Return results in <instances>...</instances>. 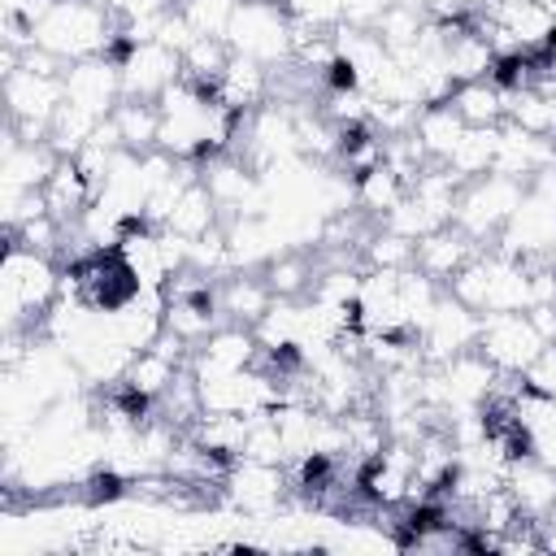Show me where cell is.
<instances>
[{
    "instance_id": "obj_1",
    "label": "cell",
    "mask_w": 556,
    "mask_h": 556,
    "mask_svg": "<svg viewBox=\"0 0 556 556\" xmlns=\"http://www.w3.org/2000/svg\"><path fill=\"white\" fill-rule=\"evenodd\" d=\"M117 30H126V22L96 0H52L35 22V48L56 52L61 61H87L104 56Z\"/></svg>"
},
{
    "instance_id": "obj_2",
    "label": "cell",
    "mask_w": 556,
    "mask_h": 556,
    "mask_svg": "<svg viewBox=\"0 0 556 556\" xmlns=\"http://www.w3.org/2000/svg\"><path fill=\"white\" fill-rule=\"evenodd\" d=\"M226 39L235 52L274 70L287 65L295 52V17L282 9V0H239Z\"/></svg>"
},
{
    "instance_id": "obj_3",
    "label": "cell",
    "mask_w": 556,
    "mask_h": 556,
    "mask_svg": "<svg viewBox=\"0 0 556 556\" xmlns=\"http://www.w3.org/2000/svg\"><path fill=\"white\" fill-rule=\"evenodd\" d=\"M222 486H226V504L235 513L269 521L291 504V465H269V460L239 456Z\"/></svg>"
},
{
    "instance_id": "obj_4",
    "label": "cell",
    "mask_w": 556,
    "mask_h": 556,
    "mask_svg": "<svg viewBox=\"0 0 556 556\" xmlns=\"http://www.w3.org/2000/svg\"><path fill=\"white\" fill-rule=\"evenodd\" d=\"M478 352L500 374H526L547 352V339L534 330V321L526 313H482Z\"/></svg>"
},
{
    "instance_id": "obj_5",
    "label": "cell",
    "mask_w": 556,
    "mask_h": 556,
    "mask_svg": "<svg viewBox=\"0 0 556 556\" xmlns=\"http://www.w3.org/2000/svg\"><path fill=\"white\" fill-rule=\"evenodd\" d=\"M478 330H482V313H473L469 304H460L456 295H439V304L430 308V317L421 321L417 330V343H421V361L430 365H443L469 348H478Z\"/></svg>"
},
{
    "instance_id": "obj_6",
    "label": "cell",
    "mask_w": 556,
    "mask_h": 556,
    "mask_svg": "<svg viewBox=\"0 0 556 556\" xmlns=\"http://www.w3.org/2000/svg\"><path fill=\"white\" fill-rule=\"evenodd\" d=\"M117 70H122V91L130 100H156L169 83L182 78V56L161 39H135L130 52L117 61Z\"/></svg>"
},
{
    "instance_id": "obj_7",
    "label": "cell",
    "mask_w": 556,
    "mask_h": 556,
    "mask_svg": "<svg viewBox=\"0 0 556 556\" xmlns=\"http://www.w3.org/2000/svg\"><path fill=\"white\" fill-rule=\"evenodd\" d=\"M65 100L78 104V109H87L91 117H109L126 100L117 61H109V56L70 61V70H65Z\"/></svg>"
},
{
    "instance_id": "obj_8",
    "label": "cell",
    "mask_w": 556,
    "mask_h": 556,
    "mask_svg": "<svg viewBox=\"0 0 556 556\" xmlns=\"http://www.w3.org/2000/svg\"><path fill=\"white\" fill-rule=\"evenodd\" d=\"M256 356H261V343H256L252 326L222 321V326L191 352V374H239V369H252Z\"/></svg>"
},
{
    "instance_id": "obj_9",
    "label": "cell",
    "mask_w": 556,
    "mask_h": 556,
    "mask_svg": "<svg viewBox=\"0 0 556 556\" xmlns=\"http://www.w3.org/2000/svg\"><path fill=\"white\" fill-rule=\"evenodd\" d=\"M478 252H482V243H478V239H469V235L452 222V226H439V230H430V235H421V239H417L413 265H417L421 274H430L434 282H443V287H447V278H452L469 256H478Z\"/></svg>"
},
{
    "instance_id": "obj_10",
    "label": "cell",
    "mask_w": 556,
    "mask_h": 556,
    "mask_svg": "<svg viewBox=\"0 0 556 556\" xmlns=\"http://www.w3.org/2000/svg\"><path fill=\"white\" fill-rule=\"evenodd\" d=\"M213 96H217L222 104L239 109V113H256V109H261V104H269V96H274L269 65H261V61H252V56L235 52V56H230V65L222 70V78L213 83Z\"/></svg>"
},
{
    "instance_id": "obj_11",
    "label": "cell",
    "mask_w": 556,
    "mask_h": 556,
    "mask_svg": "<svg viewBox=\"0 0 556 556\" xmlns=\"http://www.w3.org/2000/svg\"><path fill=\"white\" fill-rule=\"evenodd\" d=\"M217 304H222L226 321L256 326L274 308V291L261 278V269H230V274L217 278Z\"/></svg>"
},
{
    "instance_id": "obj_12",
    "label": "cell",
    "mask_w": 556,
    "mask_h": 556,
    "mask_svg": "<svg viewBox=\"0 0 556 556\" xmlns=\"http://www.w3.org/2000/svg\"><path fill=\"white\" fill-rule=\"evenodd\" d=\"M96 187H91V178L78 169V161L74 156H61V165L48 174V182H43V204H48V213L56 217V222H65V226H74L91 204H96Z\"/></svg>"
},
{
    "instance_id": "obj_13",
    "label": "cell",
    "mask_w": 556,
    "mask_h": 556,
    "mask_svg": "<svg viewBox=\"0 0 556 556\" xmlns=\"http://www.w3.org/2000/svg\"><path fill=\"white\" fill-rule=\"evenodd\" d=\"M504 486L513 491L517 508H521L530 521H543V517H552V513H556V469L539 465L534 456L517 460V465L508 469Z\"/></svg>"
},
{
    "instance_id": "obj_14",
    "label": "cell",
    "mask_w": 556,
    "mask_h": 556,
    "mask_svg": "<svg viewBox=\"0 0 556 556\" xmlns=\"http://www.w3.org/2000/svg\"><path fill=\"white\" fill-rule=\"evenodd\" d=\"M226 222V213H222V204L208 195V187L195 178V182H187L182 191H178V200H174V208H169V217H165V230H174L178 239H200V235H208V230H217Z\"/></svg>"
},
{
    "instance_id": "obj_15",
    "label": "cell",
    "mask_w": 556,
    "mask_h": 556,
    "mask_svg": "<svg viewBox=\"0 0 556 556\" xmlns=\"http://www.w3.org/2000/svg\"><path fill=\"white\" fill-rule=\"evenodd\" d=\"M417 143L426 148L430 161H447L452 148L460 143L465 135V117L452 109V100H439V104H421L417 109V126H413Z\"/></svg>"
},
{
    "instance_id": "obj_16",
    "label": "cell",
    "mask_w": 556,
    "mask_h": 556,
    "mask_svg": "<svg viewBox=\"0 0 556 556\" xmlns=\"http://www.w3.org/2000/svg\"><path fill=\"white\" fill-rule=\"evenodd\" d=\"M495 152H500V126H465L460 143L452 148V156L443 161L460 182H473L482 174L495 169Z\"/></svg>"
},
{
    "instance_id": "obj_17",
    "label": "cell",
    "mask_w": 556,
    "mask_h": 556,
    "mask_svg": "<svg viewBox=\"0 0 556 556\" xmlns=\"http://www.w3.org/2000/svg\"><path fill=\"white\" fill-rule=\"evenodd\" d=\"M187 369V361H178V356H169V352H161V348H143V352H135V361H130V369L122 374V382L130 387V391H139L143 400H161L169 387H174V378Z\"/></svg>"
},
{
    "instance_id": "obj_18",
    "label": "cell",
    "mask_w": 556,
    "mask_h": 556,
    "mask_svg": "<svg viewBox=\"0 0 556 556\" xmlns=\"http://www.w3.org/2000/svg\"><path fill=\"white\" fill-rule=\"evenodd\" d=\"M352 187H356V208H365L369 217H387L404 195H408V178L404 174H395L387 161L382 165H374L369 174H356L352 178Z\"/></svg>"
},
{
    "instance_id": "obj_19",
    "label": "cell",
    "mask_w": 556,
    "mask_h": 556,
    "mask_svg": "<svg viewBox=\"0 0 556 556\" xmlns=\"http://www.w3.org/2000/svg\"><path fill=\"white\" fill-rule=\"evenodd\" d=\"M109 117H113V126H117L126 152H148V148H156V135H161V109H156V100H130V96H126Z\"/></svg>"
},
{
    "instance_id": "obj_20",
    "label": "cell",
    "mask_w": 556,
    "mask_h": 556,
    "mask_svg": "<svg viewBox=\"0 0 556 556\" xmlns=\"http://www.w3.org/2000/svg\"><path fill=\"white\" fill-rule=\"evenodd\" d=\"M230 56H235L230 39H222V35H195V39L182 48V78H191V83H200V87L213 91V83H217L222 70L230 65Z\"/></svg>"
},
{
    "instance_id": "obj_21",
    "label": "cell",
    "mask_w": 556,
    "mask_h": 556,
    "mask_svg": "<svg viewBox=\"0 0 556 556\" xmlns=\"http://www.w3.org/2000/svg\"><path fill=\"white\" fill-rule=\"evenodd\" d=\"M452 109L465 117V126H500L504 122V91L491 78L460 83L452 91Z\"/></svg>"
},
{
    "instance_id": "obj_22",
    "label": "cell",
    "mask_w": 556,
    "mask_h": 556,
    "mask_svg": "<svg viewBox=\"0 0 556 556\" xmlns=\"http://www.w3.org/2000/svg\"><path fill=\"white\" fill-rule=\"evenodd\" d=\"M413 252H417V243L413 239H404V235H395L391 226H374V235L361 243V261H365V269H408L413 265Z\"/></svg>"
},
{
    "instance_id": "obj_23",
    "label": "cell",
    "mask_w": 556,
    "mask_h": 556,
    "mask_svg": "<svg viewBox=\"0 0 556 556\" xmlns=\"http://www.w3.org/2000/svg\"><path fill=\"white\" fill-rule=\"evenodd\" d=\"M248 460H269V465H287V443L278 434V421L269 413H252L248 417V434H243V452Z\"/></svg>"
},
{
    "instance_id": "obj_24",
    "label": "cell",
    "mask_w": 556,
    "mask_h": 556,
    "mask_svg": "<svg viewBox=\"0 0 556 556\" xmlns=\"http://www.w3.org/2000/svg\"><path fill=\"white\" fill-rule=\"evenodd\" d=\"M235 4L239 0H178V13L191 22L195 35H222L230 30V17H235Z\"/></svg>"
},
{
    "instance_id": "obj_25",
    "label": "cell",
    "mask_w": 556,
    "mask_h": 556,
    "mask_svg": "<svg viewBox=\"0 0 556 556\" xmlns=\"http://www.w3.org/2000/svg\"><path fill=\"white\" fill-rule=\"evenodd\" d=\"M391 0H343V22L339 26H361V30H374V22L382 17Z\"/></svg>"
}]
</instances>
